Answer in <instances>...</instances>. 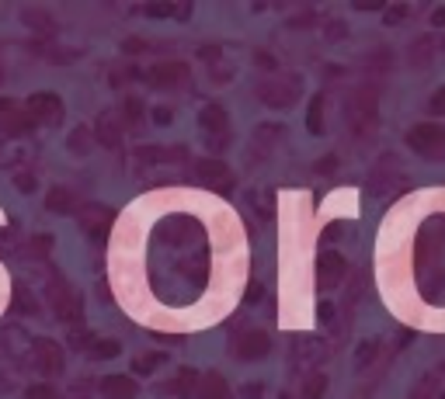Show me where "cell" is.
<instances>
[{"label":"cell","mask_w":445,"mask_h":399,"mask_svg":"<svg viewBox=\"0 0 445 399\" xmlns=\"http://www.w3.org/2000/svg\"><path fill=\"white\" fill-rule=\"evenodd\" d=\"M154 119L161 121V125H167L171 121V108H154Z\"/></svg>","instance_id":"cell-37"},{"label":"cell","mask_w":445,"mask_h":399,"mask_svg":"<svg viewBox=\"0 0 445 399\" xmlns=\"http://www.w3.org/2000/svg\"><path fill=\"white\" fill-rule=\"evenodd\" d=\"M334 163H337L334 157H324L320 163H317V170H320V174H334Z\"/></svg>","instance_id":"cell-35"},{"label":"cell","mask_w":445,"mask_h":399,"mask_svg":"<svg viewBox=\"0 0 445 399\" xmlns=\"http://www.w3.org/2000/svg\"><path fill=\"white\" fill-rule=\"evenodd\" d=\"M268 105H275V108H285V105H292L296 97H299V83L292 80V83H285V80H279V83H265L261 90H258Z\"/></svg>","instance_id":"cell-13"},{"label":"cell","mask_w":445,"mask_h":399,"mask_svg":"<svg viewBox=\"0 0 445 399\" xmlns=\"http://www.w3.org/2000/svg\"><path fill=\"white\" fill-rule=\"evenodd\" d=\"M32 364L42 375H59L63 371V347L56 340H49V337L32 340Z\"/></svg>","instance_id":"cell-7"},{"label":"cell","mask_w":445,"mask_h":399,"mask_svg":"<svg viewBox=\"0 0 445 399\" xmlns=\"http://www.w3.org/2000/svg\"><path fill=\"white\" fill-rule=\"evenodd\" d=\"M25 21L32 25V32H49V28H52L49 14H42V11H35V7H25Z\"/></svg>","instance_id":"cell-24"},{"label":"cell","mask_w":445,"mask_h":399,"mask_svg":"<svg viewBox=\"0 0 445 399\" xmlns=\"http://www.w3.org/2000/svg\"><path fill=\"white\" fill-rule=\"evenodd\" d=\"M4 351H7V347H4V340H0V358H4Z\"/></svg>","instance_id":"cell-41"},{"label":"cell","mask_w":445,"mask_h":399,"mask_svg":"<svg viewBox=\"0 0 445 399\" xmlns=\"http://www.w3.org/2000/svg\"><path fill=\"white\" fill-rule=\"evenodd\" d=\"M163 361H167L163 355H139L132 368H136V371H154V368H161Z\"/></svg>","instance_id":"cell-29"},{"label":"cell","mask_w":445,"mask_h":399,"mask_svg":"<svg viewBox=\"0 0 445 399\" xmlns=\"http://www.w3.org/2000/svg\"><path fill=\"white\" fill-rule=\"evenodd\" d=\"M258 396H261V386H258V382H250V386L243 389V399H258Z\"/></svg>","instance_id":"cell-38"},{"label":"cell","mask_w":445,"mask_h":399,"mask_svg":"<svg viewBox=\"0 0 445 399\" xmlns=\"http://www.w3.org/2000/svg\"><path fill=\"white\" fill-rule=\"evenodd\" d=\"M77 219H81V226L91 233V237H105V233H108V226H112V219H115V212H112L108 205L83 201L81 208H77Z\"/></svg>","instance_id":"cell-8"},{"label":"cell","mask_w":445,"mask_h":399,"mask_svg":"<svg viewBox=\"0 0 445 399\" xmlns=\"http://www.w3.org/2000/svg\"><path fill=\"white\" fill-rule=\"evenodd\" d=\"M428 112H432V115H445V87H439V90L432 94V101H428Z\"/></svg>","instance_id":"cell-30"},{"label":"cell","mask_w":445,"mask_h":399,"mask_svg":"<svg viewBox=\"0 0 445 399\" xmlns=\"http://www.w3.org/2000/svg\"><path fill=\"white\" fill-rule=\"evenodd\" d=\"M150 87H157V90H174V87H185L188 83V66L181 63V59H163V63H154L150 66Z\"/></svg>","instance_id":"cell-3"},{"label":"cell","mask_w":445,"mask_h":399,"mask_svg":"<svg viewBox=\"0 0 445 399\" xmlns=\"http://www.w3.org/2000/svg\"><path fill=\"white\" fill-rule=\"evenodd\" d=\"M25 399H59V393H56L49 382H35V386L25 389Z\"/></svg>","instance_id":"cell-25"},{"label":"cell","mask_w":445,"mask_h":399,"mask_svg":"<svg viewBox=\"0 0 445 399\" xmlns=\"http://www.w3.org/2000/svg\"><path fill=\"white\" fill-rule=\"evenodd\" d=\"M122 112H125V115H129V121H139V112H143V105H139V101H132V97H129V101H125V108H122Z\"/></svg>","instance_id":"cell-32"},{"label":"cell","mask_w":445,"mask_h":399,"mask_svg":"<svg viewBox=\"0 0 445 399\" xmlns=\"http://www.w3.org/2000/svg\"><path fill=\"white\" fill-rule=\"evenodd\" d=\"M199 399H233V393L219 371H209L199 379Z\"/></svg>","instance_id":"cell-15"},{"label":"cell","mask_w":445,"mask_h":399,"mask_svg":"<svg viewBox=\"0 0 445 399\" xmlns=\"http://www.w3.org/2000/svg\"><path fill=\"white\" fill-rule=\"evenodd\" d=\"M14 302H18V313H25V316L39 313V306H35V299H32V292H28L25 285H18V288H14Z\"/></svg>","instance_id":"cell-22"},{"label":"cell","mask_w":445,"mask_h":399,"mask_svg":"<svg viewBox=\"0 0 445 399\" xmlns=\"http://www.w3.org/2000/svg\"><path fill=\"white\" fill-rule=\"evenodd\" d=\"M432 25H435V28H445V7H435V14H432Z\"/></svg>","instance_id":"cell-36"},{"label":"cell","mask_w":445,"mask_h":399,"mask_svg":"<svg viewBox=\"0 0 445 399\" xmlns=\"http://www.w3.org/2000/svg\"><path fill=\"white\" fill-rule=\"evenodd\" d=\"M407 146L428 160H445V129L442 125H432V121L414 125L407 132Z\"/></svg>","instance_id":"cell-2"},{"label":"cell","mask_w":445,"mask_h":399,"mask_svg":"<svg viewBox=\"0 0 445 399\" xmlns=\"http://www.w3.org/2000/svg\"><path fill=\"white\" fill-rule=\"evenodd\" d=\"M327 393V375H320V371H313L310 379H306V386H303V393H299V399H324Z\"/></svg>","instance_id":"cell-21"},{"label":"cell","mask_w":445,"mask_h":399,"mask_svg":"<svg viewBox=\"0 0 445 399\" xmlns=\"http://www.w3.org/2000/svg\"><path fill=\"white\" fill-rule=\"evenodd\" d=\"M317 319H320V323H330V319H334V306H330V302H320V306H317Z\"/></svg>","instance_id":"cell-34"},{"label":"cell","mask_w":445,"mask_h":399,"mask_svg":"<svg viewBox=\"0 0 445 399\" xmlns=\"http://www.w3.org/2000/svg\"><path fill=\"white\" fill-rule=\"evenodd\" d=\"M258 66H268V70H275V59H272L268 52H258Z\"/></svg>","instance_id":"cell-39"},{"label":"cell","mask_w":445,"mask_h":399,"mask_svg":"<svg viewBox=\"0 0 445 399\" xmlns=\"http://www.w3.org/2000/svg\"><path fill=\"white\" fill-rule=\"evenodd\" d=\"M98 393H101V399H136L139 386L129 375H105L101 386H98Z\"/></svg>","instance_id":"cell-12"},{"label":"cell","mask_w":445,"mask_h":399,"mask_svg":"<svg viewBox=\"0 0 445 399\" xmlns=\"http://www.w3.org/2000/svg\"><path fill=\"white\" fill-rule=\"evenodd\" d=\"M199 125L209 132V139L212 136H226V112L219 105H205L202 112H199Z\"/></svg>","instance_id":"cell-16"},{"label":"cell","mask_w":445,"mask_h":399,"mask_svg":"<svg viewBox=\"0 0 445 399\" xmlns=\"http://www.w3.org/2000/svg\"><path fill=\"white\" fill-rule=\"evenodd\" d=\"M150 18H167V14H188V7H171V4H150V7H143Z\"/></svg>","instance_id":"cell-26"},{"label":"cell","mask_w":445,"mask_h":399,"mask_svg":"<svg viewBox=\"0 0 445 399\" xmlns=\"http://www.w3.org/2000/svg\"><path fill=\"white\" fill-rule=\"evenodd\" d=\"M432 49H435V42H432V35H421V39L410 45V66H424L428 59H432Z\"/></svg>","instance_id":"cell-20"},{"label":"cell","mask_w":445,"mask_h":399,"mask_svg":"<svg viewBox=\"0 0 445 399\" xmlns=\"http://www.w3.org/2000/svg\"><path fill=\"white\" fill-rule=\"evenodd\" d=\"M174 396H195L199 393V371H192V368H181L178 371V379L167 386Z\"/></svg>","instance_id":"cell-18"},{"label":"cell","mask_w":445,"mask_h":399,"mask_svg":"<svg viewBox=\"0 0 445 399\" xmlns=\"http://www.w3.org/2000/svg\"><path fill=\"white\" fill-rule=\"evenodd\" d=\"M119 139H122L119 121H115L112 112H105V115L98 119V129H94V143H101V146H119Z\"/></svg>","instance_id":"cell-17"},{"label":"cell","mask_w":445,"mask_h":399,"mask_svg":"<svg viewBox=\"0 0 445 399\" xmlns=\"http://www.w3.org/2000/svg\"><path fill=\"white\" fill-rule=\"evenodd\" d=\"M376 351H379V347H376L372 340H369V344H362V347H359V355H355V368H359V371H362V368H369V364H372V358H376Z\"/></svg>","instance_id":"cell-28"},{"label":"cell","mask_w":445,"mask_h":399,"mask_svg":"<svg viewBox=\"0 0 445 399\" xmlns=\"http://www.w3.org/2000/svg\"><path fill=\"white\" fill-rule=\"evenodd\" d=\"M45 208L49 212H56V215H77V208H81V201L74 191H67V188H49V195H45Z\"/></svg>","instance_id":"cell-14"},{"label":"cell","mask_w":445,"mask_h":399,"mask_svg":"<svg viewBox=\"0 0 445 399\" xmlns=\"http://www.w3.org/2000/svg\"><path fill=\"white\" fill-rule=\"evenodd\" d=\"M45 302L52 306V313H56V316L67 319V323H70V319H74V323L81 319V295H77L67 281L59 278V275H49V285H45Z\"/></svg>","instance_id":"cell-1"},{"label":"cell","mask_w":445,"mask_h":399,"mask_svg":"<svg viewBox=\"0 0 445 399\" xmlns=\"http://www.w3.org/2000/svg\"><path fill=\"white\" fill-rule=\"evenodd\" d=\"M230 351H233L241 361H258L272 351V337H268L265 330H243L241 337H233Z\"/></svg>","instance_id":"cell-5"},{"label":"cell","mask_w":445,"mask_h":399,"mask_svg":"<svg viewBox=\"0 0 445 399\" xmlns=\"http://www.w3.org/2000/svg\"><path fill=\"white\" fill-rule=\"evenodd\" d=\"M25 108H28L32 121H42V125H59V121H63V101H59L56 94H49V90L32 94V97L25 101Z\"/></svg>","instance_id":"cell-6"},{"label":"cell","mask_w":445,"mask_h":399,"mask_svg":"<svg viewBox=\"0 0 445 399\" xmlns=\"http://www.w3.org/2000/svg\"><path fill=\"white\" fill-rule=\"evenodd\" d=\"M32 125H35V121H32L25 105H18V101H0V129H4L7 136H25Z\"/></svg>","instance_id":"cell-10"},{"label":"cell","mask_w":445,"mask_h":399,"mask_svg":"<svg viewBox=\"0 0 445 399\" xmlns=\"http://www.w3.org/2000/svg\"><path fill=\"white\" fill-rule=\"evenodd\" d=\"M67 146H70L74 153H81V157H87V153H91V150H94L98 143L91 139V129H83V125H77V129L70 132V139H67Z\"/></svg>","instance_id":"cell-19"},{"label":"cell","mask_w":445,"mask_h":399,"mask_svg":"<svg viewBox=\"0 0 445 399\" xmlns=\"http://www.w3.org/2000/svg\"><path fill=\"white\" fill-rule=\"evenodd\" d=\"M195 174H199V181H202L205 188H212V191H233V184H237V177H233V170L223 163V160H199L195 163Z\"/></svg>","instance_id":"cell-4"},{"label":"cell","mask_w":445,"mask_h":399,"mask_svg":"<svg viewBox=\"0 0 445 399\" xmlns=\"http://www.w3.org/2000/svg\"><path fill=\"white\" fill-rule=\"evenodd\" d=\"M345 278V257L337 254V250H320L317 254V285L320 288H337Z\"/></svg>","instance_id":"cell-9"},{"label":"cell","mask_w":445,"mask_h":399,"mask_svg":"<svg viewBox=\"0 0 445 399\" xmlns=\"http://www.w3.org/2000/svg\"><path fill=\"white\" fill-rule=\"evenodd\" d=\"M306 129H310V132H320V129H324V97H313V101H310Z\"/></svg>","instance_id":"cell-23"},{"label":"cell","mask_w":445,"mask_h":399,"mask_svg":"<svg viewBox=\"0 0 445 399\" xmlns=\"http://www.w3.org/2000/svg\"><path fill=\"white\" fill-rule=\"evenodd\" d=\"M14 184H18L21 191H28V195L35 191V177H32V174H14Z\"/></svg>","instance_id":"cell-31"},{"label":"cell","mask_w":445,"mask_h":399,"mask_svg":"<svg viewBox=\"0 0 445 399\" xmlns=\"http://www.w3.org/2000/svg\"><path fill=\"white\" fill-rule=\"evenodd\" d=\"M199 56H202L205 63H216V59H219V45H202Z\"/></svg>","instance_id":"cell-33"},{"label":"cell","mask_w":445,"mask_h":399,"mask_svg":"<svg viewBox=\"0 0 445 399\" xmlns=\"http://www.w3.org/2000/svg\"><path fill=\"white\" fill-rule=\"evenodd\" d=\"M400 18H407V7H393V11L386 14V21H400Z\"/></svg>","instance_id":"cell-40"},{"label":"cell","mask_w":445,"mask_h":399,"mask_svg":"<svg viewBox=\"0 0 445 399\" xmlns=\"http://www.w3.org/2000/svg\"><path fill=\"white\" fill-rule=\"evenodd\" d=\"M348 119L355 121V125L376 121V94H372V90H355V94L348 97Z\"/></svg>","instance_id":"cell-11"},{"label":"cell","mask_w":445,"mask_h":399,"mask_svg":"<svg viewBox=\"0 0 445 399\" xmlns=\"http://www.w3.org/2000/svg\"><path fill=\"white\" fill-rule=\"evenodd\" d=\"M91 355H94V358H115V355H119V344H115V340H94V344H91Z\"/></svg>","instance_id":"cell-27"}]
</instances>
